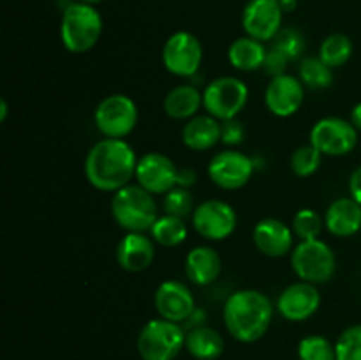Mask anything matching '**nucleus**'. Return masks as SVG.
Returning a JSON list of instances; mask_svg holds the SVG:
<instances>
[{
  "mask_svg": "<svg viewBox=\"0 0 361 360\" xmlns=\"http://www.w3.org/2000/svg\"><path fill=\"white\" fill-rule=\"evenodd\" d=\"M137 157L126 140L102 138L85 157V176L92 187L116 193L136 179Z\"/></svg>",
  "mask_w": 361,
  "mask_h": 360,
  "instance_id": "1",
  "label": "nucleus"
},
{
  "mask_svg": "<svg viewBox=\"0 0 361 360\" xmlns=\"http://www.w3.org/2000/svg\"><path fill=\"white\" fill-rule=\"evenodd\" d=\"M222 316L229 335L235 341L250 344L259 341L270 328L274 304L259 289H238L228 296Z\"/></svg>",
  "mask_w": 361,
  "mask_h": 360,
  "instance_id": "2",
  "label": "nucleus"
},
{
  "mask_svg": "<svg viewBox=\"0 0 361 360\" xmlns=\"http://www.w3.org/2000/svg\"><path fill=\"white\" fill-rule=\"evenodd\" d=\"M111 215L127 233L150 232L159 217L157 201L154 194L143 189L140 184H129L113 193Z\"/></svg>",
  "mask_w": 361,
  "mask_h": 360,
  "instance_id": "3",
  "label": "nucleus"
},
{
  "mask_svg": "<svg viewBox=\"0 0 361 360\" xmlns=\"http://www.w3.org/2000/svg\"><path fill=\"white\" fill-rule=\"evenodd\" d=\"M102 34V16L94 6L71 2L60 21V39L67 52L87 53L99 42Z\"/></svg>",
  "mask_w": 361,
  "mask_h": 360,
  "instance_id": "4",
  "label": "nucleus"
},
{
  "mask_svg": "<svg viewBox=\"0 0 361 360\" xmlns=\"http://www.w3.org/2000/svg\"><path fill=\"white\" fill-rule=\"evenodd\" d=\"M187 334L175 321L155 318L147 321L136 339V349L141 360H175L185 348Z\"/></svg>",
  "mask_w": 361,
  "mask_h": 360,
  "instance_id": "5",
  "label": "nucleus"
},
{
  "mask_svg": "<svg viewBox=\"0 0 361 360\" xmlns=\"http://www.w3.org/2000/svg\"><path fill=\"white\" fill-rule=\"evenodd\" d=\"M291 267L300 281L324 284L337 272V256L324 240H300L291 251Z\"/></svg>",
  "mask_w": 361,
  "mask_h": 360,
  "instance_id": "6",
  "label": "nucleus"
},
{
  "mask_svg": "<svg viewBox=\"0 0 361 360\" xmlns=\"http://www.w3.org/2000/svg\"><path fill=\"white\" fill-rule=\"evenodd\" d=\"M249 102V87L236 76H219L203 92V108L214 119H236Z\"/></svg>",
  "mask_w": 361,
  "mask_h": 360,
  "instance_id": "7",
  "label": "nucleus"
},
{
  "mask_svg": "<svg viewBox=\"0 0 361 360\" xmlns=\"http://www.w3.org/2000/svg\"><path fill=\"white\" fill-rule=\"evenodd\" d=\"M140 112L129 95L111 94L106 95L94 112V124L104 138L123 140L137 126Z\"/></svg>",
  "mask_w": 361,
  "mask_h": 360,
  "instance_id": "8",
  "label": "nucleus"
},
{
  "mask_svg": "<svg viewBox=\"0 0 361 360\" xmlns=\"http://www.w3.org/2000/svg\"><path fill=\"white\" fill-rule=\"evenodd\" d=\"M310 143L324 157H341L355 150L358 145V129L351 120L341 116H324L310 129Z\"/></svg>",
  "mask_w": 361,
  "mask_h": 360,
  "instance_id": "9",
  "label": "nucleus"
},
{
  "mask_svg": "<svg viewBox=\"0 0 361 360\" xmlns=\"http://www.w3.org/2000/svg\"><path fill=\"white\" fill-rule=\"evenodd\" d=\"M256 172V162L236 148L217 152L208 162V176L217 187L224 191L242 189L249 184Z\"/></svg>",
  "mask_w": 361,
  "mask_h": 360,
  "instance_id": "10",
  "label": "nucleus"
},
{
  "mask_svg": "<svg viewBox=\"0 0 361 360\" xmlns=\"http://www.w3.org/2000/svg\"><path fill=\"white\" fill-rule=\"evenodd\" d=\"M203 62V46L194 34L185 30L169 35L162 48V64L166 71L178 78H190Z\"/></svg>",
  "mask_w": 361,
  "mask_h": 360,
  "instance_id": "11",
  "label": "nucleus"
},
{
  "mask_svg": "<svg viewBox=\"0 0 361 360\" xmlns=\"http://www.w3.org/2000/svg\"><path fill=\"white\" fill-rule=\"evenodd\" d=\"M192 226L203 239L219 242L235 233L238 226V214L229 203L222 200H207L194 208Z\"/></svg>",
  "mask_w": 361,
  "mask_h": 360,
  "instance_id": "12",
  "label": "nucleus"
},
{
  "mask_svg": "<svg viewBox=\"0 0 361 360\" xmlns=\"http://www.w3.org/2000/svg\"><path fill=\"white\" fill-rule=\"evenodd\" d=\"M282 14L279 0H250L242 14L243 30L261 42L274 41L282 30Z\"/></svg>",
  "mask_w": 361,
  "mask_h": 360,
  "instance_id": "13",
  "label": "nucleus"
},
{
  "mask_svg": "<svg viewBox=\"0 0 361 360\" xmlns=\"http://www.w3.org/2000/svg\"><path fill=\"white\" fill-rule=\"evenodd\" d=\"M176 176H178V168L162 152H147L137 159L136 166V182L148 193L166 194L176 187Z\"/></svg>",
  "mask_w": 361,
  "mask_h": 360,
  "instance_id": "14",
  "label": "nucleus"
},
{
  "mask_svg": "<svg viewBox=\"0 0 361 360\" xmlns=\"http://www.w3.org/2000/svg\"><path fill=\"white\" fill-rule=\"evenodd\" d=\"M303 101H305V85L298 76L288 73L271 78L264 90V104L268 112L281 119H288L298 113Z\"/></svg>",
  "mask_w": 361,
  "mask_h": 360,
  "instance_id": "15",
  "label": "nucleus"
},
{
  "mask_svg": "<svg viewBox=\"0 0 361 360\" xmlns=\"http://www.w3.org/2000/svg\"><path fill=\"white\" fill-rule=\"evenodd\" d=\"M155 309L164 320L182 323L196 313V300L189 286L176 279L161 282L154 295Z\"/></svg>",
  "mask_w": 361,
  "mask_h": 360,
  "instance_id": "16",
  "label": "nucleus"
},
{
  "mask_svg": "<svg viewBox=\"0 0 361 360\" xmlns=\"http://www.w3.org/2000/svg\"><path fill=\"white\" fill-rule=\"evenodd\" d=\"M321 306V293L316 284L296 281L282 289L277 299V311L284 320L300 323L317 313Z\"/></svg>",
  "mask_w": 361,
  "mask_h": 360,
  "instance_id": "17",
  "label": "nucleus"
},
{
  "mask_svg": "<svg viewBox=\"0 0 361 360\" xmlns=\"http://www.w3.org/2000/svg\"><path fill=\"white\" fill-rule=\"evenodd\" d=\"M252 240L256 249L268 258H282L295 249V232L281 219L264 217L254 226Z\"/></svg>",
  "mask_w": 361,
  "mask_h": 360,
  "instance_id": "18",
  "label": "nucleus"
},
{
  "mask_svg": "<svg viewBox=\"0 0 361 360\" xmlns=\"http://www.w3.org/2000/svg\"><path fill=\"white\" fill-rule=\"evenodd\" d=\"M155 260V240L145 233H126L116 246V261L127 272H143Z\"/></svg>",
  "mask_w": 361,
  "mask_h": 360,
  "instance_id": "19",
  "label": "nucleus"
},
{
  "mask_svg": "<svg viewBox=\"0 0 361 360\" xmlns=\"http://www.w3.org/2000/svg\"><path fill=\"white\" fill-rule=\"evenodd\" d=\"M324 226L335 236H353L361 229V205L349 198L331 201L324 214Z\"/></svg>",
  "mask_w": 361,
  "mask_h": 360,
  "instance_id": "20",
  "label": "nucleus"
},
{
  "mask_svg": "<svg viewBox=\"0 0 361 360\" xmlns=\"http://www.w3.org/2000/svg\"><path fill=\"white\" fill-rule=\"evenodd\" d=\"M185 275L192 284L208 286L221 275L222 260L214 247L197 246L185 256Z\"/></svg>",
  "mask_w": 361,
  "mask_h": 360,
  "instance_id": "21",
  "label": "nucleus"
},
{
  "mask_svg": "<svg viewBox=\"0 0 361 360\" xmlns=\"http://www.w3.org/2000/svg\"><path fill=\"white\" fill-rule=\"evenodd\" d=\"M182 141L194 152H204L221 143V120L212 115H196L183 124Z\"/></svg>",
  "mask_w": 361,
  "mask_h": 360,
  "instance_id": "22",
  "label": "nucleus"
},
{
  "mask_svg": "<svg viewBox=\"0 0 361 360\" xmlns=\"http://www.w3.org/2000/svg\"><path fill=\"white\" fill-rule=\"evenodd\" d=\"M203 106V94L194 85H178L166 94L162 108L164 113L173 120H190L200 115V108Z\"/></svg>",
  "mask_w": 361,
  "mask_h": 360,
  "instance_id": "23",
  "label": "nucleus"
},
{
  "mask_svg": "<svg viewBox=\"0 0 361 360\" xmlns=\"http://www.w3.org/2000/svg\"><path fill=\"white\" fill-rule=\"evenodd\" d=\"M185 349L196 360H217L224 353L226 342L221 332L212 327H194L187 332Z\"/></svg>",
  "mask_w": 361,
  "mask_h": 360,
  "instance_id": "24",
  "label": "nucleus"
},
{
  "mask_svg": "<svg viewBox=\"0 0 361 360\" xmlns=\"http://www.w3.org/2000/svg\"><path fill=\"white\" fill-rule=\"evenodd\" d=\"M267 52L264 42L245 35V37H238L231 42L228 49V60L236 71L250 73V71H257L263 67Z\"/></svg>",
  "mask_w": 361,
  "mask_h": 360,
  "instance_id": "25",
  "label": "nucleus"
},
{
  "mask_svg": "<svg viewBox=\"0 0 361 360\" xmlns=\"http://www.w3.org/2000/svg\"><path fill=\"white\" fill-rule=\"evenodd\" d=\"M187 224L182 217L176 215H159L157 221L154 222L150 229V236L155 240V244L162 247H176L185 242L187 239Z\"/></svg>",
  "mask_w": 361,
  "mask_h": 360,
  "instance_id": "26",
  "label": "nucleus"
},
{
  "mask_svg": "<svg viewBox=\"0 0 361 360\" xmlns=\"http://www.w3.org/2000/svg\"><path fill=\"white\" fill-rule=\"evenodd\" d=\"M353 41L349 35L335 32L330 34L319 46V59L326 64L331 69H338V67L345 66L353 56Z\"/></svg>",
  "mask_w": 361,
  "mask_h": 360,
  "instance_id": "27",
  "label": "nucleus"
},
{
  "mask_svg": "<svg viewBox=\"0 0 361 360\" xmlns=\"http://www.w3.org/2000/svg\"><path fill=\"white\" fill-rule=\"evenodd\" d=\"M298 78L305 85V88L323 90L334 83V69L328 67L319 56H307L300 64Z\"/></svg>",
  "mask_w": 361,
  "mask_h": 360,
  "instance_id": "28",
  "label": "nucleus"
},
{
  "mask_svg": "<svg viewBox=\"0 0 361 360\" xmlns=\"http://www.w3.org/2000/svg\"><path fill=\"white\" fill-rule=\"evenodd\" d=\"M323 157L324 155L312 143H307L293 152L291 159H289V166H291V172L296 176L307 179V176H312L319 169Z\"/></svg>",
  "mask_w": 361,
  "mask_h": 360,
  "instance_id": "29",
  "label": "nucleus"
},
{
  "mask_svg": "<svg viewBox=\"0 0 361 360\" xmlns=\"http://www.w3.org/2000/svg\"><path fill=\"white\" fill-rule=\"evenodd\" d=\"M295 236L300 240H316L319 239L321 232L324 228V219L321 217L319 212L314 208H302L295 214L291 224Z\"/></svg>",
  "mask_w": 361,
  "mask_h": 360,
  "instance_id": "30",
  "label": "nucleus"
},
{
  "mask_svg": "<svg viewBox=\"0 0 361 360\" xmlns=\"http://www.w3.org/2000/svg\"><path fill=\"white\" fill-rule=\"evenodd\" d=\"M300 360H337L335 344L323 335H307L298 342Z\"/></svg>",
  "mask_w": 361,
  "mask_h": 360,
  "instance_id": "31",
  "label": "nucleus"
},
{
  "mask_svg": "<svg viewBox=\"0 0 361 360\" xmlns=\"http://www.w3.org/2000/svg\"><path fill=\"white\" fill-rule=\"evenodd\" d=\"M162 207H164V214L176 215V217L185 219L187 215L194 214V198L190 189L185 187H173L169 193L164 194V201H162Z\"/></svg>",
  "mask_w": 361,
  "mask_h": 360,
  "instance_id": "32",
  "label": "nucleus"
},
{
  "mask_svg": "<svg viewBox=\"0 0 361 360\" xmlns=\"http://www.w3.org/2000/svg\"><path fill=\"white\" fill-rule=\"evenodd\" d=\"M337 360H361V325H351L335 342Z\"/></svg>",
  "mask_w": 361,
  "mask_h": 360,
  "instance_id": "33",
  "label": "nucleus"
},
{
  "mask_svg": "<svg viewBox=\"0 0 361 360\" xmlns=\"http://www.w3.org/2000/svg\"><path fill=\"white\" fill-rule=\"evenodd\" d=\"M274 46L281 49L289 60H296L305 52V37L302 32L295 27H282L277 37L274 39Z\"/></svg>",
  "mask_w": 361,
  "mask_h": 360,
  "instance_id": "34",
  "label": "nucleus"
},
{
  "mask_svg": "<svg viewBox=\"0 0 361 360\" xmlns=\"http://www.w3.org/2000/svg\"><path fill=\"white\" fill-rule=\"evenodd\" d=\"M289 62H291V60H289L281 49L271 46V48L267 52V56H264V62L261 69H263L264 74L275 78V76H281V74H286V69H288Z\"/></svg>",
  "mask_w": 361,
  "mask_h": 360,
  "instance_id": "35",
  "label": "nucleus"
},
{
  "mask_svg": "<svg viewBox=\"0 0 361 360\" xmlns=\"http://www.w3.org/2000/svg\"><path fill=\"white\" fill-rule=\"evenodd\" d=\"M245 138V127L238 119H229L221 122V143L226 147H236Z\"/></svg>",
  "mask_w": 361,
  "mask_h": 360,
  "instance_id": "36",
  "label": "nucleus"
},
{
  "mask_svg": "<svg viewBox=\"0 0 361 360\" xmlns=\"http://www.w3.org/2000/svg\"><path fill=\"white\" fill-rule=\"evenodd\" d=\"M197 173L194 172L192 168H178V176H176V186L185 187V189H190V187L196 184Z\"/></svg>",
  "mask_w": 361,
  "mask_h": 360,
  "instance_id": "37",
  "label": "nucleus"
},
{
  "mask_svg": "<svg viewBox=\"0 0 361 360\" xmlns=\"http://www.w3.org/2000/svg\"><path fill=\"white\" fill-rule=\"evenodd\" d=\"M349 194H351L353 200H356L361 205V166H358L349 176Z\"/></svg>",
  "mask_w": 361,
  "mask_h": 360,
  "instance_id": "38",
  "label": "nucleus"
},
{
  "mask_svg": "<svg viewBox=\"0 0 361 360\" xmlns=\"http://www.w3.org/2000/svg\"><path fill=\"white\" fill-rule=\"evenodd\" d=\"M351 122L356 129L361 131V101L351 109Z\"/></svg>",
  "mask_w": 361,
  "mask_h": 360,
  "instance_id": "39",
  "label": "nucleus"
},
{
  "mask_svg": "<svg viewBox=\"0 0 361 360\" xmlns=\"http://www.w3.org/2000/svg\"><path fill=\"white\" fill-rule=\"evenodd\" d=\"M282 6V11H293L296 9V6H298V2L296 0H279Z\"/></svg>",
  "mask_w": 361,
  "mask_h": 360,
  "instance_id": "40",
  "label": "nucleus"
},
{
  "mask_svg": "<svg viewBox=\"0 0 361 360\" xmlns=\"http://www.w3.org/2000/svg\"><path fill=\"white\" fill-rule=\"evenodd\" d=\"M7 119V101L6 99H2L0 101V122H6Z\"/></svg>",
  "mask_w": 361,
  "mask_h": 360,
  "instance_id": "41",
  "label": "nucleus"
},
{
  "mask_svg": "<svg viewBox=\"0 0 361 360\" xmlns=\"http://www.w3.org/2000/svg\"><path fill=\"white\" fill-rule=\"evenodd\" d=\"M80 2H85V4H90V6H94V4L102 2V0H80Z\"/></svg>",
  "mask_w": 361,
  "mask_h": 360,
  "instance_id": "42",
  "label": "nucleus"
}]
</instances>
